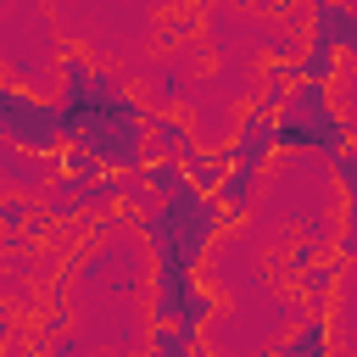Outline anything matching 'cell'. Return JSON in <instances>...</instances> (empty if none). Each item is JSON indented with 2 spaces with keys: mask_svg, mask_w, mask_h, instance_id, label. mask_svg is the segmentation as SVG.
Here are the masks:
<instances>
[{
  "mask_svg": "<svg viewBox=\"0 0 357 357\" xmlns=\"http://www.w3.org/2000/svg\"><path fill=\"white\" fill-rule=\"evenodd\" d=\"M273 123H279V151H324V156H340L346 139H351L346 117L335 112L329 84H301L296 78L290 95H284V106L273 112Z\"/></svg>",
  "mask_w": 357,
  "mask_h": 357,
  "instance_id": "6da1fadb",
  "label": "cell"
},
{
  "mask_svg": "<svg viewBox=\"0 0 357 357\" xmlns=\"http://www.w3.org/2000/svg\"><path fill=\"white\" fill-rule=\"evenodd\" d=\"M223 156L234 162V167H268V156H279V123H273V112L268 106H245L240 112V123H234V134H229V145H223Z\"/></svg>",
  "mask_w": 357,
  "mask_h": 357,
  "instance_id": "7a4b0ae2",
  "label": "cell"
},
{
  "mask_svg": "<svg viewBox=\"0 0 357 357\" xmlns=\"http://www.w3.org/2000/svg\"><path fill=\"white\" fill-rule=\"evenodd\" d=\"M312 39L357 56V0H312Z\"/></svg>",
  "mask_w": 357,
  "mask_h": 357,
  "instance_id": "3957f363",
  "label": "cell"
},
{
  "mask_svg": "<svg viewBox=\"0 0 357 357\" xmlns=\"http://www.w3.org/2000/svg\"><path fill=\"white\" fill-rule=\"evenodd\" d=\"M279 357H329V318H324V312L301 318L296 335L279 346Z\"/></svg>",
  "mask_w": 357,
  "mask_h": 357,
  "instance_id": "277c9868",
  "label": "cell"
},
{
  "mask_svg": "<svg viewBox=\"0 0 357 357\" xmlns=\"http://www.w3.org/2000/svg\"><path fill=\"white\" fill-rule=\"evenodd\" d=\"M301 84H329L335 73H340V50H329V45H307V50H296V67H290Z\"/></svg>",
  "mask_w": 357,
  "mask_h": 357,
  "instance_id": "5b68a950",
  "label": "cell"
}]
</instances>
